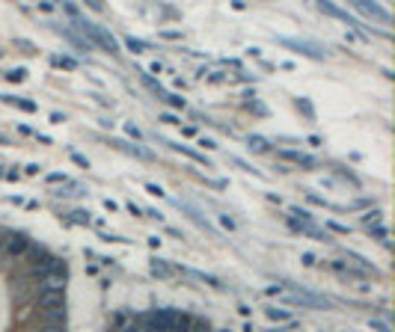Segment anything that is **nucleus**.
<instances>
[{
    "instance_id": "nucleus-10",
    "label": "nucleus",
    "mask_w": 395,
    "mask_h": 332,
    "mask_svg": "<svg viewBox=\"0 0 395 332\" xmlns=\"http://www.w3.org/2000/svg\"><path fill=\"white\" fill-rule=\"evenodd\" d=\"M247 143H250L253 152H268V139H264V137H250Z\"/></svg>"
},
{
    "instance_id": "nucleus-8",
    "label": "nucleus",
    "mask_w": 395,
    "mask_h": 332,
    "mask_svg": "<svg viewBox=\"0 0 395 332\" xmlns=\"http://www.w3.org/2000/svg\"><path fill=\"white\" fill-rule=\"evenodd\" d=\"M318 9H321V12H327V15H333V18H342V21H348V12H342V9L333 6V3H318Z\"/></svg>"
},
{
    "instance_id": "nucleus-23",
    "label": "nucleus",
    "mask_w": 395,
    "mask_h": 332,
    "mask_svg": "<svg viewBox=\"0 0 395 332\" xmlns=\"http://www.w3.org/2000/svg\"><path fill=\"white\" fill-rule=\"evenodd\" d=\"M330 228L339 231V235H345V231H348V226H339V223H330Z\"/></svg>"
},
{
    "instance_id": "nucleus-25",
    "label": "nucleus",
    "mask_w": 395,
    "mask_h": 332,
    "mask_svg": "<svg viewBox=\"0 0 395 332\" xmlns=\"http://www.w3.org/2000/svg\"><path fill=\"white\" fill-rule=\"evenodd\" d=\"M220 223H223V226H226V228H229V231H232V228H235V223H232V219H229V217H220Z\"/></svg>"
},
{
    "instance_id": "nucleus-19",
    "label": "nucleus",
    "mask_w": 395,
    "mask_h": 332,
    "mask_svg": "<svg viewBox=\"0 0 395 332\" xmlns=\"http://www.w3.org/2000/svg\"><path fill=\"white\" fill-rule=\"evenodd\" d=\"M303 264L306 267H315V255L312 253H303Z\"/></svg>"
},
{
    "instance_id": "nucleus-16",
    "label": "nucleus",
    "mask_w": 395,
    "mask_h": 332,
    "mask_svg": "<svg viewBox=\"0 0 395 332\" xmlns=\"http://www.w3.org/2000/svg\"><path fill=\"white\" fill-rule=\"evenodd\" d=\"M24 246H27V244H24V237H15V240H12V253H21Z\"/></svg>"
},
{
    "instance_id": "nucleus-12",
    "label": "nucleus",
    "mask_w": 395,
    "mask_h": 332,
    "mask_svg": "<svg viewBox=\"0 0 395 332\" xmlns=\"http://www.w3.org/2000/svg\"><path fill=\"white\" fill-rule=\"evenodd\" d=\"M268 318H271V320H291V311H285V309H271Z\"/></svg>"
},
{
    "instance_id": "nucleus-5",
    "label": "nucleus",
    "mask_w": 395,
    "mask_h": 332,
    "mask_svg": "<svg viewBox=\"0 0 395 332\" xmlns=\"http://www.w3.org/2000/svg\"><path fill=\"white\" fill-rule=\"evenodd\" d=\"M152 273H155L157 279H170L175 270L170 267V261H157V258H155V261H152Z\"/></svg>"
},
{
    "instance_id": "nucleus-1",
    "label": "nucleus",
    "mask_w": 395,
    "mask_h": 332,
    "mask_svg": "<svg viewBox=\"0 0 395 332\" xmlns=\"http://www.w3.org/2000/svg\"><path fill=\"white\" fill-rule=\"evenodd\" d=\"M39 309L48 311V315H63V309H66V288L63 285H48L42 294H39Z\"/></svg>"
},
{
    "instance_id": "nucleus-20",
    "label": "nucleus",
    "mask_w": 395,
    "mask_h": 332,
    "mask_svg": "<svg viewBox=\"0 0 395 332\" xmlns=\"http://www.w3.org/2000/svg\"><path fill=\"white\" fill-rule=\"evenodd\" d=\"M164 122H166V125H179V119H175L173 113H164Z\"/></svg>"
},
{
    "instance_id": "nucleus-18",
    "label": "nucleus",
    "mask_w": 395,
    "mask_h": 332,
    "mask_svg": "<svg viewBox=\"0 0 395 332\" xmlns=\"http://www.w3.org/2000/svg\"><path fill=\"white\" fill-rule=\"evenodd\" d=\"M146 190H149V193H152V196H164V190H161V187H157V184H146Z\"/></svg>"
},
{
    "instance_id": "nucleus-7",
    "label": "nucleus",
    "mask_w": 395,
    "mask_h": 332,
    "mask_svg": "<svg viewBox=\"0 0 395 332\" xmlns=\"http://www.w3.org/2000/svg\"><path fill=\"white\" fill-rule=\"evenodd\" d=\"M357 9H360V12H365V15H372V18H378V21H389V15L383 12L380 6H372V3H357Z\"/></svg>"
},
{
    "instance_id": "nucleus-6",
    "label": "nucleus",
    "mask_w": 395,
    "mask_h": 332,
    "mask_svg": "<svg viewBox=\"0 0 395 332\" xmlns=\"http://www.w3.org/2000/svg\"><path fill=\"white\" fill-rule=\"evenodd\" d=\"M0 101H6V104H15V107H21L24 113H36V104H33V101H24V98H15V95H0Z\"/></svg>"
},
{
    "instance_id": "nucleus-21",
    "label": "nucleus",
    "mask_w": 395,
    "mask_h": 332,
    "mask_svg": "<svg viewBox=\"0 0 395 332\" xmlns=\"http://www.w3.org/2000/svg\"><path fill=\"white\" fill-rule=\"evenodd\" d=\"M125 130H128V134H131V137H134V139H140V130H137V128H134V125H125Z\"/></svg>"
},
{
    "instance_id": "nucleus-11",
    "label": "nucleus",
    "mask_w": 395,
    "mask_h": 332,
    "mask_svg": "<svg viewBox=\"0 0 395 332\" xmlns=\"http://www.w3.org/2000/svg\"><path fill=\"white\" fill-rule=\"evenodd\" d=\"M122 148V152H128V155H137V157H149V152L146 148H140V146H128V143H116Z\"/></svg>"
},
{
    "instance_id": "nucleus-3",
    "label": "nucleus",
    "mask_w": 395,
    "mask_h": 332,
    "mask_svg": "<svg viewBox=\"0 0 395 332\" xmlns=\"http://www.w3.org/2000/svg\"><path fill=\"white\" fill-rule=\"evenodd\" d=\"M291 223V228H298L300 235H306V237H315V240H327V235H324L321 228H315L312 223H303V219H289Z\"/></svg>"
},
{
    "instance_id": "nucleus-15",
    "label": "nucleus",
    "mask_w": 395,
    "mask_h": 332,
    "mask_svg": "<svg viewBox=\"0 0 395 332\" xmlns=\"http://www.w3.org/2000/svg\"><path fill=\"white\" fill-rule=\"evenodd\" d=\"M128 48H131L134 54H143V48H146V42H140V39H128Z\"/></svg>"
},
{
    "instance_id": "nucleus-26",
    "label": "nucleus",
    "mask_w": 395,
    "mask_h": 332,
    "mask_svg": "<svg viewBox=\"0 0 395 332\" xmlns=\"http://www.w3.org/2000/svg\"><path fill=\"white\" fill-rule=\"evenodd\" d=\"M45 332H63V329H60V326H48Z\"/></svg>"
},
{
    "instance_id": "nucleus-14",
    "label": "nucleus",
    "mask_w": 395,
    "mask_h": 332,
    "mask_svg": "<svg viewBox=\"0 0 395 332\" xmlns=\"http://www.w3.org/2000/svg\"><path fill=\"white\" fill-rule=\"evenodd\" d=\"M6 77H9V80H12V84H21V80L27 77V72H24V68H15V72H9Z\"/></svg>"
},
{
    "instance_id": "nucleus-27",
    "label": "nucleus",
    "mask_w": 395,
    "mask_h": 332,
    "mask_svg": "<svg viewBox=\"0 0 395 332\" xmlns=\"http://www.w3.org/2000/svg\"><path fill=\"white\" fill-rule=\"evenodd\" d=\"M128 332H140V329H128Z\"/></svg>"
},
{
    "instance_id": "nucleus-17",
    "label": "nucleus",
    "mask_w": 395,
    "mask_h": 332,
    "mask_svg": "<svg viewBox=\"0 0 395 332\" xmlns=\"http://www.w3.org/2000/svg\"><path fill=\"white\" fill-rule=\"evenodd\" d=\"M75 219H77V223H90V214H84V211H75Z\"/></svg>"
},
{
    "instance_id": "nucleus-4",
    "label": "nucleus",
    "mask_w": 395,
    "mask_h": 332,
    "mask_svg": "<svg viewBox=\"0 0 395 332\" xmlns=\"http://www.w3.org/2000/svg\"><path fill=\"white\" fill-rule=\"evenodd\" d=\"M285 160H291V164H298V166H306V169H315L318 166V160L309 157V155H300V152H282Z\"/></svg>"
},
{
    "instance_id": "nucleus-2",
    "label": "nucleus",
    "mask_w": 395,
    "mask_h": 332,
    "mask_svg": "<svg viewBox=\"0 0 395 332\" xmlns=\"http://www.w3.org/2000/svg\"><path fill=\"white\" fill-rule=\"evenodd\" d=\"M81 30L84 33H90V39H93V45H102L104 51H110V54H119V45H116V39L107 33L104 27H98V24H93V21H86V18H81Z\"/></svg>"
},
{
    "instance_id": "nucleus-24",
    "label": "nucleus",
    "mask_w": 395,
    "mask_h": 332,
    "mask_svg": "<svg viewBox=\"0 0 395 332\" xmlns=\"http://www.w3.org/2000/svg\"><path fill=\"white\" fill-rule=\"evenodd\" d=\"M75 157V164H81V166H90V160H86V157H81V155H72Z\"/></svg>"
},
{
    "instance_id": "nucleus-13",
    "label": "nucleus",
    "mask_w": 395,
    "mask_h": 332,
    "mask_svg": "<svg viewBox=\"0 0 395 332\" xmlns=\"http://www.w3.org/2000/svg\"><path fill=\"white\" fill-rule=\"evenodd\" d=\"M54 66H63V68H75L77 63H75L72 57H54Z\"/></svg>"
},
{
    "instance_id": "nucleus-22",
    "label": "nucleus",
    "mask_w": 395,
    "mask_h": 332,
    "mask_svg": "<svg viewBox=\"0 0 395 332\" xmlns=\"http://www.w3.org/2000/svg\"><path fill=\"white\" fill-rule=\"evenodd\" d=\"M200 146H205V148H217V143H214V139H205V137L200 139Z\"/></svg>"
},
{
    "instance_id": "nucleus-9",
    "label": "nucleus",
    "mask_w": 395,
    "mask_h": 332,
    "mask_svg": "<svg viewBox=\"0 0 395 332\" xmlns=\"http://www.w3.org/2000/svg\"><path fill=\"white\" fill-rule=\"evenodd\" d=\"M175 152H182V155H187V157H193V160H200V164H205V157L200 155V152H193V148H187V146H182V143H170Z\"/></svg>"
}]
</instances>
